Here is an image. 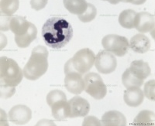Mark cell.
I'll use <instances>...</instances> for the list:
<instances>
[{"mask_svg":"<svg viewBox=\"0 0 155 126\" xmlns=\"http://www.w3.org/2000/svg\"><path fill=\"white\" fill-rule=\"evenodd\" d=\"M41 35L48 47L54 50L61 49L72 39V26L63 18H50L43 26Z\"/></svg>","mask_w":155,"mask_h":126,"instance_id":"1","label":"cell"},{"mask_svg":"<svg viewBox=\"0 0 155 126\" xmlns=\"http://www.w3.org/2000/svg\"><path fill=\"white\" fill-rule=\"evenodd\" d=\"M23 72L14 60L6 57L0 58L1 98H8L14 95L16 87L23 80Z\"/></svg>","mask_w":155,"mask_h":126,"instance_id":"2","label":"cell"},{"mask_svg":"<svg viewBox=\"0 0 155 126\" xmlns=\"http://www.w3.org/2000/svg\"><path fill=\"white\" fill-rule=\"evenodd\" d=\"M48 51L44 46H37L32 50L31 55L25 65L23 75L30 81H36L42 77L48 68Z\"/></svg>","mask_w":155,"mask_h":126,"instance_id":"3","label":"cell"},{"mask_svg":"<svg viewBox=\"0 0 155 126\" xmlns=\"http://www.w3.org/2000/svg\"><path fill=\"white\" fill-rule=\"evenodd\" d=\"M9 30L15 34V42L20 48L28 47L37 35V29L35 25L19 16L10 18Z\"/></svg>","mask_w":155,"mask_h":126,"instance_id":"4","label":"cell"},{"mask_svg":"<svg viewBox=\"0 0 155 126\" xmlns=\"http://www.w3.org/2000/svg\"><path fill=\"white\" fill-rule=\"evenodd\" d=\"M95 55L88 48L81 49L78 51L71 59L64 65V67L71 68L81 74H85L95 63Z\"/></svg>","mask_w":155,"mask_h":126,"instance_id":"5","label":"cell"},{"mask_svg":"<svg viewBox=\"0 0 155 126\" xmlns=\"http://www.w3.org/2000/svg\"><path fill=\"white\" fill-rule=\"evenodd\" d=\"M102 44L105 50L117 57H124L127 54L130 47L127 38L116 34L105 36L102 40Z\"/></svg>","mask_w":155,"mask_h":126,"instance_id":"6","label":"cell"},{"mask_svg":"<svg viewBox=\"0 0 155 126\" xmlns=\"http://www.w3.org/2000/svg\"><path fill=\"white\" fill-rule=\"evenodd\" d=\"M85 81V91L90 96L101 100L107 94V88L102 81V77L94 72H90L84 77Z\"/></svg>","mask_w":155,"mask_h":126,"instance_id":"7","label":"cell"},{"mask_svg":"<svg viewBox=\"0 0 155 126\" xmlns=\"http://www.w3.org/2000/svg\"><path fill=\"white\" fill-rule=\"evenodd\" d=\"M95 66L97 70L102 74H109L115 71L117 60L114 54L106 50H102L95 56Z\"/></svg>","mask_w":155,"mask_h":126,"instance_id":"8","label":"cell"},{"mask_svg":"<svg viewBox=\"0 0 155 126\" xmlns=\"http://www.w3.org/2000/svg\"><path fill=\"white\" fill-rule=\"evenodd\" d=\"M64 85L66 89L74 95L81 94L85 90V81L82 74L67 67H64Z\"/></svg>","mask_w":155,"mask_h":126,"instance_id":"9","label":"cell"},{"mask_svg":"<svg viewBox=\"0 0 155 126\" xmlns=\"http://www.w3.org/2000/svg\"><path fill=\"white\" fill-rule=\"evenodd\" d=\"M32 111L27 106L18 105L12 107L9 112V119L11 122L18 125H24L30 121Z\"/></svg>","mask_w":155,"mask_h":126,"instance_id":"10","label":"cell"},{"mask_svg":"<svg viewBox=\"0 0 155 126\" xmlns=\"http://www.w3.org/2000/svg\"><path fill=\"white\" fill-rule=\"evenodd\" d=\"M68 102L69 118L85 117L88 114L90 110V105L88 102L83 98L75 96L71 99Z\"/></svg>","mask_w":155,"mask_h":126,"instance_id":"11","label":"cell"},{"mask_svg":"<svg viewBox=\"0 0 155 126\" xmlns=\"http://www.w3.org/2000/svg\"><path fill=\"white\" fill-rule=\"evenodd\" d=\"M51 108L52 115L57 121H64L69 118V105L67 102V97L59 98L48 104Z\"/></svg>","mask_w":155,"mask_h":126,"instance_id":"12","label":"cell"},{"mask_svg":"<svg viewBox=\"0 0 155 126\" xmlns=\"http://www.w3.org/2000/svg\"><path fill=\"white\" fill-rule=\"evenodd\" d=\"M140 33H148L154 30V16L147 12L137 13L135 27Z\"/></svg>","mask_w":155,"mask_h":126,"instance_id":"13","label":"cell"},{"mask_svg":"<svg viewBox=\"0 0 155 126\" xmlns=\"http://www.w3.org/2000/svg\"><path fill=\"white\" fill-rule=\"evenodd\" d=\"M124 99L128 106L136 108L143 103L144 95L140 87H131L124 91Z\"/></svg>","mask_w":155,"mask_h":126,"instance_id":"14","label":"cell"},{"mask_svg":"<svg viewBox=\"0 0 155 126\" xmlns=\"http://www.w3.org/2000/svg\"><path fill=\"white\" fill-rule=\"evenodd\" d=\"M130 47L136 53H144L147 52L150 48V39L143 34H136L131 38L129 43Z\"/></svg>","mask_w":155,"mask_h":126,"instance_id":"15","label":"cell"},{"mask_svg":"<svg viewBox=\"0 0 155 126\" xmlns=\"http://www.w3.org/2000/svg\"><path fill=\"white\" fill-rule=\"evenodd\" d=\"M102 124L105 126H125L127 119L118 111H109L102 115Z\"/></svg>","mask_w":155,"mask_h":126,"instance_id":"16","label":"cell"},{"mask_svg":"<svg viewBox=\"0 0 155 126\" xmlns=\"http://www.w3.org/2000/svg\"><path fill=\"white\" fill-rule=\"evenodd\" d=\"M129 69L133 75L142 81H144L147 77L150 76L151 73L148 63L143 60H134L131 63L130 67Z\"/></svg>","mask_w":155,"mask_h":126,"instance_id":"17","label":"cell"},{"mask_svg":"<svg viewBox=\"0 0 155 126\" xmlns=\"http://www.w3.org/2000/svg\"><path fill=\"white\" fill-rule=\"evenodd\" d=\"M64 5L71 13L78 16L86 10L88 2L86 0H64Z\"/></svg>","mask_w":155,"mask_h":126,"instance_id":"18","label":"cell"},{"mask_svg":"<svg viewBox=\"0 0 155 126\" xmlns=\"http://www.w3.org/2000/svg\"><path fill=\"white\" fill-rule=\"evenodd\" d=\"M137 12L132 9H126L119 16V23L126 29H133L135 27Z\"/></svg>","mask_w":155,"mask_h":126,"instance_id":"19","label":"cell"},{"mask_svg":"<svg viewBox=\"0 0 155 126\" xmlns=\"http://www.w3.org/2000/svg\"><path fill=\"white\" fill-rule=\"evenodd\" d=\"M19 6V0H1L0 10L3 16H11L18 10Z\"/></svg>","mask_w":155,"mask_h":126,"instance_id":"20","label":"cell"},{"mask_svg":"<svg viewBox=\"0 0 155 126\" xmlns=\"http://www.w3.org/2000/svg\"><path fill=\"white\" fill-rule=\"evenodd\" d=\"M154 113L150 111H142L134 120V125H153Z\"/></svg>","mask_w":155,"mask_h":126,"instance_id":"21","label":"cell"},{"mask_svg":"<svg viewBox=\"0 0 155 126\" xmlns=\"http://www.w3.org/2000/svg\"><path fill=\"white\" fill-rule=\"evenodd\" d=\"M122 82L127 88L131 87H140L143 84V81L136 77L131 74L130 69H127L122 76Z\"/></svg>","mask_w":155,"mask_h":126,"instance_id":"22","label":"cell"},{"mask_svg":"<svg viewBox=\"0 0 155 126\" xmlns=\"http://www.w3.org/2000/svg\"><path fill=\"white\" fill-rule=\"evenodd\" d=\"M97 14V9L94 5L88 3V7L85 12L78 15V19L83 23H89L95 18Z\"/></svg>","mask_w":155,"mask_h":126,"instance_id":"23","label":"cell"},{"mask_svg":"<svg viewBox=\"0 0 155 126\" xmlns=\"http://www.w3.org/2000/svg\"><path fill=\"white\" fill-rule=\"evenodd\" d=\"M143 95L148 99L154 101V80H150L145 84Z\"/></svg>","mask_w":155,"mask_h":126,"instance_id":"24","label":"cell"},{"mask_svg":"<svg viewBox=\"0 0 155 126\" xmlns=\"http://www.w3.org/2000/svg\"><path fill=\"white\" fill-rule=\"evenodd\" d=\"M48 2V0H30V5L32 9L39 11L46 6Z\"/></svg>","mask_w":155,"mask_h":126,"instance_id":"25","label":"cell"},{"mask_svg":"<svg viewBox=\"0 0 155 126\" xmlns=\"http://www.w3.org/2000/svg\"><path fill=\"white\" fill-rule=\"evenodd\" d=\"M83 126L85 125H95V126H99L102 125L99 119H97L94 116H88V117L85 118L84 121L82 123Z\"/></svg>","mask_w":155,"mask_h":126,"instance_id":"26","label":"cell"},{"mask_svg":"<svg viewBox=\"0 0 155 126\" xmlns=\"http://www.w3.org/2000/svg\"><path fill=\"white\" fill-rule=\"evenodd\" d=\"M147 0H114V5L118 4L119 2H130L134 5H142Z\"/></svg>","mask_w":155,"mask_h":126,"instance_id":"27","label":"cell"},{"mask_svg":"<svg viewBox=\"0 0 155 126\" xmlns=\"http://www.w3.org/2000/svg\"><path fill=\"white\" fill-rule=\"evenodd\" d=\"M102 1H107V2H110L111 4H113V5H114V0H102Z\"/></svg>","mask_w":155,"mask_h":126,"instance_id":"28","label":"cell"}]
</instances>
